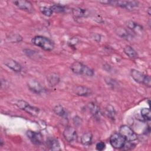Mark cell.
I'll list each match as a JSON object with an SVG mask.
<instances>
[{
    "label": "cell",
    "mask_w": 151,
    "mask_h": 151,
    "mask_svg": "<svg viewBox=\"0 0 151 151\" xmlns=\"http://www.w3.org/2000/svg\"><path fill=\"white\" fill-rule=\"evenodd\" d=\"M31 41L34 45L41 48L45 51H51L54 48V44L52 40L44 36H35L32 38Z\"/></svg>",
    "instance_id": "cell-1"
},
{
    "label": "cell",
    "mask_w": 151,
    "mask_h": 151,
    "mask_svg": "<svg viewBox=\"0 0 151 151\" xmlns=\"http://www.w3.org/2000/svg\"><path fill=\"white\" fill-rule=\"evenodd\" d=\"M70 69L73 73L79 75H84L91 77L94 74L93 70H92L88 66L83 64L80 61L74 62L71 65Z\"/></svg>",
    "instance_id": "cell-2"
},
{
    "label": "cell",
    "mask_w": 151,
    "mask_h": 151,
    "mask_svg": "<svg viewBox=\"0 0 151 151\" xmlns=\"http://www.w3.org/2000/svg\"><path fill=\"white\" fill-rule=\"evenodd\" d=\"M99 2L103 4L117 6L129 10L137 8L139 5V2L135 1H99Z\"/></svg>",
    "instance_id": "cell-3"
},
{
    "label": "cell",
    "mask_w": 151,
    "mask_h": 151,
    "mask_svg": "<svg viewBox=\"0 0 151 151\" xmlns=\"http://www.w3.org/2000/svg\"><path fill=\"white\" fill-rule=\"evenodd\" d=\"M130 75L132 78L136 82L140 84H142L148 87H150L151 79L149 76L135 69L131 70Z\"/></svg>",
    "instance_id": "cell-4"
},
{
    "label": "cell",
    "mask_w": 151,
    "mask_h": 151,
    "mask_svg": "<svg viewBox=\"0 0 151 151\" xmlns=\"http://www.w3.org/2000/svg\"><path fill=\"white\" fill-rule=\"evenodd\" d=\"M127 142H132L136 140L137 138V134L135 132L132 130L131 127H130L127 125H122L120 126L119 129V132Z\"/></svg>",
    "instance_id": "cell-5"
},
{
    "label": "cell",
    "mask_w": 151,
    "mask_h": 151,
    "mask_svg": "<svg viewBox=\"0 0 151 151\" xmlns=\"http://www.w3.org/2000/svg\"><path fill=\"white\" fill-rule=\"evenodd\" d=\"M16 104L17 107H19L20 109L24 110L25 111L32 116H38L40 113V110L38 108L31 106L29 103L24 100H18Z\"/></svg>",
    "instance_id": "cell-6"
},
{
    "label": "cell",
    "mask_w": 151,
    "mask_h": 151,
    "mask_svg": "<svg viewBox=\"0 0 151 151\" xmlns=\"http://www.w3.org/2000/svg\"><path fill=\"white\" fill-rule=\"evenodd\" d=\"M126 142V140L119 133H114L110 137V145L115 149H123Z\"/></svg>",
    "instance_id": "cell-7"
},
{
    "label": "cell",
    "mask_w": 151,
    "mask_h": 151,
    "mask_svg": "<svg viewBox=\"0 0 151 151\" xmlns=\"http://www.w3.org/2000/svg\"><path fill=\"white\" fill-rule=\"evenodd\" d=\"M63 136L69 143H73L77 140V134L75 129L71 126H67L64 132Z\"/></svg>",
    "instance_id": "cell-8"
},
{
    "label": "cell",
    "mask_w": 151,
    "mask_h": 151,
    "mask_svg": "<svg viewBox=\"0 0 151 151\" xmlns=\"http://www.w3.org/2000/svg\"><path fill=\"white\" fill-rule=\"evenodd\" d=\"M26 134L27 137L33 144L36 145H40L42 143V135L40 132L28 130Z\"/></svg>",
    "instance_id": "cell-9"
},
{
    "label": "cell",
    "mask_w": 151,
    "mask_h": 151,
    "mask_svg": "<svg viewBox=\"0 0 151 151\" xmlns=\"http://www.w3.org/2000/svg\"><path fill=\"white\" fill-rule=\"evenodd\" d=\"M14 4L19 9L28 12H32L34 11V7L32 3L28 1L19 0L13 1Z\"/></svg>",
    "instance_id": "cell-10"
},
{
    "label": "cell",
    "mask_w": 151,
    "mask_h": 151,
    "mask_svg": "<svg viewBox=\"0 0 151 151\" xmlns=\"http://www.w3.org/2000/svg\"><path fill=\"white\" fill-rule=\"evenodd\" d=\"M73 92L74 94L79 96L86 97V96H90L92 94V90L90 88L83 86H76L73 89Z\"/></svg>",
    "instance_id": "cell-11"
},
{
    "label": "cell",
    "mask_w": 151,
    "mask_h": 151,
    "mask_svg": "<svg viewBox=\"0 0 151 151\" xmlns=\"http://www.w3.org/2000/svg\"><path fill=\"white\" fill-rule=\"evenodd\" d=\"M127 27L132 30L133 32H134L136 34H142L143 32V27L140 25L139 24L133 21H127L126 22Z\"/></svg>",
    "instance_id": "cell-12"
},
{
    "label": "cell",
    "mask_w": 151,
    "mask_h": 151,
    "mask_svg": "<svg viewBox=\"0 0 151 151\" xmlns=\"http://www.w3.org/2000/svg\"><path fill=\"white\" fill-rule=\"evenodd\" d=\"M28 87L31 91L36 94H41L44 91L43 87L38 81L35 80H30L28 83Z\"/></svg>",
    "instance_id": "cell-13"
},
{
    "label": "cell",
    "mask_w": 151,
    "mask_h": 151,
    "mask_svg": "<svg viewBox=\"0 0 151 151\" xmlns=\"http://www.w3.org/2000/svg\"><path fill=\"white\" fill-rule=\"evenodd\" d=\"M4 64L10 68L11 70L15 72H20L22 70V67L19 63L12 59H6L4 61Z\"/></svg>",
    "instance_id": "cell-14"
},
{
    "label": "cell",
    "mask_w": 151,
    "mask_h": 151,
    "mask_svg": "<svg viewBox=\"0 0 151 151\" xmlns=\"http://www.w3.org/2000/svg\"><path fill=\"white\" fill-rule=\"evenodd\" d=\"M71 12L74 17L76 18L87 17L90 15V12L87 9L76 7L71 9Z\"/></svg>",
    "instance_id": "cell-15"
},
{
    "label": "cell",
    "mask_w": 151,
    "mask_h": 151,
    "mask_svg": "<svg viewBox=\"0 0 151 151\" xmlns=\"http://www.w3.org/2000/svg\"><path fill=\"white\" fill-rule=\"evenodd\" d=\"M116 33L122 38L129 40L132 38V35L124 28L119 27L116 29Z\"/></svg>",
    "instance_id": "cell-16"
},
{
    "label": "cell",
    "mask_w": 151,
    "mask_h": 151,
    "mask_svg": "<svg viewBox=\"0 0 151 151\" xmlns=\"http://www.w3.org/2000/svg\"><path fill=\"white\" fill-rule=\"evenodd\" d=\"M88 108L91 114L96 118H99L100 116V110L99 106L94 102H91L88 104Z\"/></svg>",
    "instance_id": "cell-17"
},
{
    "label": "cell",
    "mask_w": 151,
    "mask_h": 151,
    "mask_svg": "<svg viewBox=\"0 0 151 151\" xmlns=\"http://www.w3.org/2000/svg\"><path fill=\"white\" fill-rule=\"evenodd\" d=\"M47 146L52 150H60V145L59 142L55 139H49L47 141Z\"/></svg>",
    "instance_id": "cell-18"
},
{
    "label": "cell",
    "mask_w": 151,
    "mask_h": 151,
    "mask_svg": "<svg viewBox=\"0 0 151 151\" xmlns=\"http://www.w3.org/2000/svg\"><path fill=\"white\" fill-rule=\"evenodd\" d=\"M93 135L90 132L84 133L81 137V143L84 146H89L91 144Z\"/></svg>",
    "instance_id": "cell-19"
},
{
    "label": "cell",
    "mask_w": 151,
    "mask_h": 151,
    "mask_svg": "<svg viewBox=\"0 0 151 151\" xmlns=\"http://www.w3.org/2000/svg\"><path fill=\"white\" fill-rule=\"evenodd\" d=\"M124 52L130 58H136L138 57L137 52L130 45H126L123 48Z\"/></svg>",
    "instance_id": "cell-20"
},
{
    "label": "cell",
    "mask_w": 151,
    "mask_h": 151,
    "mask_svg": "<svg viewBox=\"0 0 151 151\" xmlns=\"http://www.w3.org/2000/svg\"><path fill=\"white\" fill-rule=\"evenodd\" d=\"M47 80L51 86H54L58 83L60 77L56 73H51L50 75H48Z\"/></svg>",
    "instance_id": "cell-21"
},
{
    "label": "cell",
    "mask_w": 151,
    "mask_h": 151,
    "mask_svg": "<svg viewBox=\"0 0 151 151\" xmlns=\"http://www.w3.org/2000/svg\"><path fill=\"white\" fill-rule=\"evenodd\" d=\"M53 110L56 114H57L58 116H59L60 117H67L66 111L65 110L64 108L60 104H58V105L55 106L54 107Z\"/></svg>",
    "instance_id": "cell-22"
},
{
    "label": "cell",
    "mask_w": 151,
    "mask_h": 151,
    "mask_svg": "<svg viewBox=\"0 0 151 151\" xmlns=\"http://www.w3.org/2000/svg\"><path fill=\"white\" fill-rule=\"evenodd\" d=\"M141 116L146 121H150L151 119V111L149 108H143L140 111Z\"/></svg>",
    "instance_id": "cell-23"
},
{
    "label": "cell",
    "mask_w": 151,
    "mask_h": 151,
    "mask_svg": "<svg viewBox=\"0 0 151 151\" xmlns=\"http://www.w3.org/2000/svg\"><path fill=\"white\" fill-rule=\"evenodd\" d=\"M50 8L53 12H54L57 13H63L67 10V7L60 5H54L51 6Z\"/></svg>",
    "instance_id": "cell-24"
},
{
    "label": "cell",
    "mask_w": 151,
    "mask_h": 151,
    "mask_svg": "<svg viewBox=\"0 0 151 151\" xmlns=\"http://www.w3.org/2000/svg\"><path fill=\"white\" fill-rule=\"evenodd\" d=\"M40 10L41 11V12L47 16V17H50L52 15L53 12L51 10L50 7H47V6H41L40 8Z\"/></svg>",
    "instance_id": "cell-25"
},
{
    "label": "cell",
    "mask_w": 151,
    "mask_h": 151,
    "mask_svg": "<svg viewBox=\"0 0 151 151\" xmlns=\"http://www.w3.org/2000/svg\"><path fill=\"white\" fill-rule=\"evenodd\" d=\"M106 113H107L108 116H109L111 119L114 118V116L116 114V111H115L114 108L111 106H107V107L106 109Z\"/></svg>",
    "instance_id": "cell-26"
},
{
    "label": "cell",
    "mask_w": 151,
    "mask_h": 151,
    "mask_svg": "<svg viewBox=\"0 0 151 151\" xmlns=\"http://www.w3.org/2000/svg\"><path fill=\"white\" fill-rule=\"evenodd\" d=\"M96 148L97 150L102 151L105 149L106 148V144L103 142H98L96 145Z\"/></svg>",
    "instance_id": "cell-27"
},
{
    "label": "cell",
    "mask_w": 151,
    "mask_h": 151,
    "mask_svg": "<svg viewBox=\"0 0 151 151\" xmlns=\"http://www.w3.org/2000/svg\"><path fill=\"white\" fill-rule=\"evenodd\" d=\"M151 8H150V7H149V8H148V11H147V12H148V14H149V15H150V9Z\"/></svg>",
    "instance_id": "cell-28"
}]
</instances>
